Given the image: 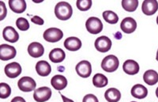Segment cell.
Wrapping results in <instances>:
<instances>
[{
	"label": "cell",
	"mask_w": 158,
	"mask_h": 102,
	"mask_svg": "<svg viewBox=\"0 0 158 102\" xmlns=\"http://www.w3.org/2000/svg\"><path fill=\"white\" fill-rule=\"evenodd\" d=\"M64 47L67 50L71 51V52H76V51L81 49V40L78 39L77 37H74V36L68 37L64 41Z\"/></svg>",
	"instance_id": "obj_17"
},
{
	"label": "cell",
	"mask_w": 158,
	"mask_h": 102,
	"mask_svg": "<svg viewBox=\"0 0 158 102\" xmlns=\"http://www.w3.org/2000/svg\"><path fill=\"white\" fill-rule=\"evenodd\" d=\"M76 5L80 11H86L91 8L92 1L91 0H77Z\"/></svg>",
	"instance_id": "obj_28"
},
{
	"label": "cell",
	"mask_w": 158,
	"mask_h": 102,
	"mask_svg": "<svg viewBox=\"0 0 158 102\" xmlns=\"http://www.w3.org/2000/svg\"><path fill=\"white\" fill-rule=\"evenodd\" d=\"M93 83L95 87L103 88L108 85V78L102 74H96L94 77L93 78Z\"/></svg>",
	"instance_id": "obj_24"
},
{
	"label": "cell",
	"mask_w": 158,
	"mask_h": 102,
	"mask_svg": "<svg viewBox=\"0 0 158 102\" xmlns=\"http://www.w3.org/2000/svg\"><path fill=\"white\" fill-rule=\"evenodd\" d=\"M82 102H99L98 99L94 94H87L83 98Z\"/></svg>",
	"instance_id": "obj_31"
},
{
	"label": "cell",
	"mask_w": 158,
	"mask_h": 102,
	"mask_svg": "<svg viewBox=\"0 0 158 102\" xmlns=\"http://www.w3.org/2000/svg\"><path fill=\"white\" fill-rule=\"evenodd\" d=\"M60 95H61L62 98H63V102H74V100H70V99L67 98V97H66L65 96H63V95L61 94V93H60Z\"/></svg>",
	"instance_id": "obj_34"
},
{
	"label": "cell",
	"mask_w": 158,
	"mask_h": 102,
	"mask_svg": "<svg viewBox=\"0 0 158 102\" xmlns=\"http://www.w3.org/2000/svg\"><path fill=\"white\" fill-rule=\"evenodd\" d=\"M103 18L109 24H116L118 21V15L111 11H106L103 13Z\"/></svg>",
	"instance_id": "obj_26"
},
{
	"label": "cell",
	"mask_w": 158,
	"mask_h": 102,
	"mask_svg": "<svg viewBox=\"0 0 158 102\" xmlns=\"http://www.w3.org/2000/svg\"><path fill=\"white\" fill-rule=\"evenodd\" d=\"M9 6L16 14H22L26 10V2L24 0H10Z\"/></svg>",
	"instance_id": "obj_21"
},
{
	"label": "cell",
	"mask_w": 158,
	"mask_h": 102,
	"mask_svg": "<svg viewBox=\"0 0 158 102\" xmlns=\"http://www.w3.org/2000/svg\"><path fill=\"white\" fill-rule=\"evenodd\" d=\"M131 102H136V101H131Z\"/></svg>",
	"instance_id": "obj_38"
},
{
	"label": "cell",
	"mask_w": 158,
	"mask_h": 102,
	"mask_svg": "<svg viewBox=\"0 0 158 102\" xmlns=\"http://www.w3.org/2000/svg\"><path fill=\"white\" fill-rule=\"evenodd\" d=\"M36 70L40 76L47 77L52 72V67L47 61L40 60L36 63Z\"/></svg>",
	"instance_id": "obj_16"
},
{
	"label": "cell",
	"mask_w": 158,
	"mask_h": 102,
	"mask_svg": "<svg viewBox=\"0 0 158 102\" xmlns=\"http://www.w3.org/2000/svg\"><path fill=\"white\" fill-rule=\"evenodd\" d=\"M143 80L146 84L153 86L158 83V73L153 70H146L143 75Z\"/></svg>",
	"instance_id": "obj_23"
},
{
	"label": "cell",
	"mask_w": 158,
	"mask_h": 102,
	"mask_svg": "<svg viewBox=\"0 0 158 102\" xmlns=\"http://www.w3.org/2000/svg\"><path fill=\"white\" fill-rule=\"evenodd\" d=\"M16 25L21 31H26L29 29V23L28 20L24 18H18L16 22Z\"/></svg>",
	"instance_id": "obj_29"
},
{
	"label": "cell",
	"mask_w": 158,
	"mask_h": 102,
	"mask_svg": "<svg viewBox=\"0 0 158 102\" xmlns=\"http://www.w3.org/2000/svg\"><path fill=\"white\" fill-rule=\"evenodd\" d=\"M85 27L91 34H98L102 31L103 24L98 18L91 17L85 22Z\"/></svg>",
	"instance_id": "obj_4"
},
{
	"label": "cell",
	"mask_w": 158,
	"mask_h": 102,
	"mask_svg": "<svg viewBox=\"0 0 158 102\" xmlns=\"http://www.w3.org/2000/svg\"><path fill=\"white\" fill-rule=\"evenodd\" d=\"M104 97L108 102H118L121 98V93L115 88H110L104 93Z\"/></svg>",
	"instance_id": "obj_22"
},
{
	"label": "cell",
	"mask_w": 158,
	"mask_h": 102,
	"mask_svg": "<svg viewBox=\"0 0 158 102\" xmlns=\"http://www.w3.org/2000/svg\"><path fill=\"white\" fill-rule=\"evenodd\" d=\"M16 49L15 47L8 45H2L0 46V59L3 61L10 60L16 56Z\"/></svg>",
	"instance_id": "obj_9"
},
{
	"label": "cell",
	"mask_w": 158,
	"mask_h": 102,
	"mask_svg": "<svg viewBox=\"0 0 158 102\" xmlns=\"http://www.w3.org/2000/svg\"><path fill=\"white\" fill-rule=\"evenodd\" d=\"M138 6V0H123L122 6L128 12H134L136 11Z\"/></svg>",
	"instance_id": "obj_25"
},
{
	"label": "cell",
	"mask_w": 158,
	"mask_h": 102,
	"mask_svg": "<svg viewBox=\"0 0 158 102\" xmlns=\"http://www.w3.org/2000/svg\"><path fill=\"white\" fill-rule=\"evenodd\" d=\"M66 57V54L64 51L61 49H52L49 53V59L52 63H59L63 62Z\"/></svg>",
	"instance_id": "obj_19"
},
{
	"label": "cell",
	"mask_w": 158,
	"mask_h": 102,
	"mask_svg": "<svg viewBox=\"0 0 158 102\" xmlns=\"http://www.w3.org/2000/svg\"><path fill=\"white\" fill-rule=\"evenodd\" d=\"M2 36H3L4 40H6V41L10 42V43H15L19 39V34L12 26L6 27L2 32Z\"/></svg>",
	"instance_id": "obj_15"
},
{
	"label": "cell",
	"mask_w": 158,
	"mask_h": 102,
	"mask_svg": "<svg viewBox=\"0 0 158 102\" xmlns=\"http://www.w3.org/2000/svg\"><path fill=\"white\" fill-rule=\"evenodd\" d=\"M118 65H119V61L118 58L113 55H109L102 60L101 67L104 71L111 73L115 71L118 69Z\"/></svg>",
	"instance_id": "obj_2"
},
{
	"label": "cell",
	"mask_w": 158,
	"mask_h": 102,
	"mask_svg": "<svg viewBox=\"0 0 158 102\" xmlns=\"http://www.w3.org/2000/svg\"><path fill=\"white\" fill-rule=\"evenodd\" d=\"M131 95L138 99H143L148 95V90L143 85L136 84L131 89Z\"/></svg>",
	"instance_id": "obj_20"
},
{
	"label": "cell",
	"mask_w": 158,
	"mask_h": 102,
	"mask_svg": "<svg viewBox=\"0 0 158 102\" xmlns=\"http://www.w3.org/2000/svg\"><path fill=\"white\" fill-rule=\"evenodd\" d=\"M31 21H32V22L36 24V25H44V20L42 19L40 17H38V16H34L33 18H32Z\"/></svg>",
	"instance_id": "obj_32"
},
{
	"label": "cell",
	"mask_w": 158,
	"mask_h": 102,
	"mask_svg": "<svg viewBox=\"0 0 158 102\" xmlns=\"http://www.w3.org/2000/svg\"><path fill=\"white\" fill-rule=\"evenodd\" d=\"M156 23H157V25H158V16H157V18H156Z\"/></svg>",
	"instance_id": "obj_37"
},
{
	"label": "cell",
	"mask_w": 158,
	"mask_h": 102,
	"mask_svg": "<svg viewBox=\"0 0 158 102\" xmlns=\"http://www.w3.org/2000/svg\"><path fill=\"white\" fill-rule=\"evenodd\" d=\"M111 40L106 36H101L95 40V48L98 52H107L111 48Z\"/></svg>",
	"instance_id": "obj_8"
},
{
	"label": "cell",
	"mask_w": 158,
	"mask_h": 102,
	"mask_svg": "<svg viewBox=\"0 0 158 102\" xmlns=\"http://www.w3.org/2000/svg\"><path fill=\"white\" fill-rule=\"evenodd\" d=\"M156 59L158 61V50H157V52H156Z\"/></svg>",
	"instance_id": "obj_36"
},
{
	"label": "cell",
	"mask_w": 158,
	"mask_h": 102,
	"mask_svg": "<svg viewBox=\"0 0 158 102\" xmlns=\"http://www.w3.org/2000/svg\"><path fill=\"white\" fill-rule=\"evenodd\" d=\"M156 97H158V87L156 88Z\"/></svg>",
	"instance_id": "obj_35"
},
{
	"label": "cell",
	"mask_w": 158,
	"mask_h": 102,
	"mask_svg": "<svg viewBox=\"0 0 158 102\" xmlns=\"http://www.w3.org/2000/svg\"><path fill=\"white\" fill-rule=\"evenodd\" d=\"M73 14V9L70 3L67 2H59L55 7V15L56 18L62 21L70 19Z\"/></svg>",
	"instance_id": "obj_1"
},
{
	"label": "cell",
	"mask_w": 158,
	"mask_h": 102,
	"mask_svg": "<svg viewBox=\"0 0 158 102\" xmlns=\"http://www.w3.org/2000/svg\"><path fill=\"white\" fill-rule=\"evenodd\" d=\"M28 52L32 58L41 57L44 53V48L41 44L32 42L28 47Z\"/></svg>",
	"instance_id": "obj_14"
},
{
	"label": "cell",
	"mask_w": 158,
	"mask_h": 102,
	"mask_svg": "<svg viewBox=\"0 0 158 102\" xmlns=\"http://www.w3.org/2000/svg\"><path fill=\"white\" fill-rule=\"evenodd\" d=\"M120 28L122 31L125 33H132L135 31L137 28V22L132 18H125L120 24Z\"/></svg>",
	"instance_id": "obj_11"
},
{
	"label": "cell",
	"mask_w": 158,
	"mask_h": 102,
	"mask_svg": "<svg viewBox=\"0 0 158 102\" xmlns=\"http://www.w3.org/2000/svg\"><path fill=\"white\" fill-rule=\"evenodd\" d=\"M77 74L80 77L86 79L91 75L92 66L91 63L87 60H82L79 62L75 67Z\"/></svg>",
	"instance_id": "obj_6"
},
{
	"label": "cell",
	"mask_w": 158,
	"mask_h": 102,
	"mask_svg": "<svg viewBox=\"0 0 158 102\" xmlns=\"http://www.w3.org/2000/svg\"><path fill=\"white\" fill-rule=\"evenodd\" d=\"M11 93V88L6 83H2L0 84V97L2 99L7 98Z\"/></svg>",
	"instance_id": "obj_27"
},
{
	"label": "cell",
	"mask_w": 158,
	"mask_h": 102,
	"mask_svg": "<svg viewBox=\"0 0 158 102\" xmlns=\"http://www.w3.org/2000/svg\"><path fill=\"white\" fill-rule=\"evenodd\" d=\"M11 102H26L25 99L22 97H15V98H13Z\"/></svg>",
	"instance_id": "obj_33"
},
{
	"label": "cell",
	"mask_w": 158,
	"mask_h": 102,
	"mask_svg": "<svg viewBox=\"0 0 158 102\" xmlns=\"http://www.w3.org/2000/svg\"><path fill=\"white\" fill-rule=\"evenodd\" d=\"M52 97V90L47 86L38 88L34 90L33 98L37 102H45L48 100Z\"/></svg>",
	"instance_id": "obj_5"
},
{
	"label": "cell",
	"mask_w": 158,
	"mask_h": 102,
	"mask_svg": "<svg viewBox=\"0 0 158 102\" xmlns=\"http://www.w3.org/2000/svg\"><path fill=\"white\" fill-rule=\"evenodd\" d=\"M51 84L55 90L60 91L67 87V79L63 75H55L51 80Z\"/></svg>",
	"instance_id": "obj_18"
},
{
	"label": "cell",
	"mask_w": 158,
	"mask_h": 102,
	"mask_svg": "<svg viewBox=\"0 0 158 102\" xmlns=\"http://www.w3.org/2000/svg\"><path fill=\"white\" fill-rule=\"evenodd\" d=\"M0 11H1V12H0V21H2L4 19V18L6 15V12H7L6 8L5 6V3L2 1L0 2Z\"/></svg>",
	"instance_id": "obj_30"
},
{
	"label": "cell",
	"mask_w": 158,
	"mask_h": 102,
	"mask_svg": "<svg viewBox=\"0 0 158 102\" xmlns=\"http://www.w3.org/2000/svg\"><path fill=\"white\" fill-rule=\"evenodd\" d=\"M18 86L19 90L23 92H31L35 90L36 86V83L34 79L30 77H22L20 79L18 83Z\"/></svg>",
	"instance_id": "obj_7"
},
{
	"label": "cell",
	"mask_w": 158,
	"mask_h": 102,
	"mask_svg": "<svg viewBox=\"0 0 158 102\" xmlns=\"http://www.w3.org/2000/svg\"><path fill=\"white\" fill-rule=\"evenodd\" d=\"M22 73V66L16 62L9 63L5 66V74L8 78L15 79Z\"/></svg>",
	"instance_id": "obj_10"
},
{
	"label": "cell",
	"mask_w": 158,
	"mask_h": 102,
	"mask_svg": "<svg viewBox=\"0 0 158 102\" xmlns=\"http://www.w3.org/2000/svg\"><path fill=\"white\" fill-rule=\"evenodd\" d=\"M44 39L48 42L56 43L63 37V32L58 28H49L44 32Z\"/></svg>",
	"instance_id": "obj_3"
},
{
	"label": "cell",
	"mask_w": 158,
	"mask_h": 102,
	"mask_svg": "<svg viewBox=\"0 0 158 102\" xmlns=\"http://www.w3.org/2000/svg\"><path fill=\"white\" fill-rule=\"evenodd\" d=\"M123 69L124 72L129 75H135L137 74L139 71V64L137 63L136 61L132 60V59H127L125 61L123 65Z\"/></svg>",
	"instance_id": "obj_13"
},
{
	"label": "cell",
	"mask_w": 158,
	"mask_h": 102,
	"mask_svg": "<svg viewBox=\"0 0 158 102\" xmlns=\"http://www.w3.org/2000/svg\"><path fill=\"white\" fill-rule=\"evenodd\" d=\"M142 12L146 15H153L158 10V2L156 0H146L142 2Z\"/></svg>",
	"instance_id": "obj_12"
}]
</instances>
